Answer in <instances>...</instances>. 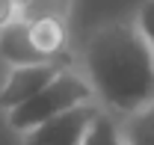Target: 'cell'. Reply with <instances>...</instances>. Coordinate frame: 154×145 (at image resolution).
I'll list each match as a JSON object with an SVG mask.
<instances>
[{"mask_svg":"<svg viewBox=\"0 0 154 145\" xmlns=\"http://www.w3.org/2000/svg\"><path fill=\"white\" fill-rule=\"evenodd\" d=\"M119 130H122V142L125 145H154V101L148 107L125 116Z\"/></svg>","mask_w":154,"mask_h":145,"instance_id":"cell-7","label":"cell"},{"mask_svg":"<svg viewBox=\"0 0 154 145\" xmlns=\"http://www.w3.org/2000/svg\"><path fill=\"white\" fill-rule=\"evenodd\" d=\"M27 30H30V42L45 59H62L65 54V45H68V24L65 18H36L27 21Z\"/></svg>","mask_w":154,"mask_h":145,"instance_id":"cell-6","label":"cell"},{"mask_svg":"<svg viewBox=\"0 0 154 145\" xmlns=\"http://www.w3.org/2000/svg\"><path fill=\"white\" fill-rule=\"evenodd\" d=\"M80 145H125V142H122V130L113 122V116L107 110H101V116L95 119V125L89 127L86 139Z\"/></svg>","mask_w":154,"mask_h":145,"instance_id":"cell-9","label":"cell"},{"mask_svg":"<svg viewBox=\"0 0 154 145\" xmlns=\"http://www.w3.org/2000/svg\"><path fill=\"white\" fill-rule=\"evenodd\" d=\"M68 65H71V59L65 62V56L48 59V62H33V65H12V71L6 74V80L0 86V110H12L24 101H30Z\"/></svg>","mask_w":154,"mask_h":145,"instance_id":"cell-4","label":"cell"},{"mask_svg":"<svg viewBox=\"0 0 154 145\" xmlns=\"http://www.w3.org/2000/svg\"><path fill=\"white\" fill-rule=\"evenodd\" d=\"M12 3L18 6V12H21V9H24V6H27V0H12Z\"/></svg>","mask_w":154,"mask_h":145,"instance_id":"cell-12","label":"cell"},{"mask_svg":"<svg viewBox=\"0 0 154 145\" xmlns=\"http://www.w3.org/2000/svg\"><path fill=\"white\" fill-rule=\"evenodd\" d=\"M98 116H101V104L83 101V104L42 122L33 130L21 133V145H80Z\"/></svg>","mask_w":154,"mask_h":145,"instance_id":"cell-3","label":"cell"},{"mask_svg":"<svg viewBox=\"0 0 154 145\" xmlns=\"http://www.w3.org/2000/svg\"><path fill=\"white\" fill-rule=\"evenodd\" d=\"M83 101H95L89 80H86L83 74L65 68V71H59L42 92H36L30 101L6 110V122H9V127H12L15 133H27V130L38 127L42 122H48V119H54V116L77 107V104H83Z\"/></svg>","mask_w":154,"mask_h":145,"instance_id":"cell-2","label":"cell"},{"mask_svg":"<svg viewBox=\"0 0 154 145\" xmlns=\"http://www.w3.org/2000/svg\"><path fill=\"white\" fill-rule=\"evenodd\" d=\"M83 77L101 110L131 116L154 101V51L136 24H104L86 42Z\"/></svg>","mask_w":154,"mask_h":145,"instance_id":"cell-1","label":"cell"},{"mask_svg":"<svg viewBox=\"0 0 154 145\" xmlns=\"http://www.w3.org/2000/svg\"><path fill=\"white\" fill-rule=\"evenodd\" d=\"M0 56L9 65H33V62H48L45 56L38 54L30 42V30L27 21L15 18L12 24H6L0 30Z\"/></svg>","mask_w":154,"mask_h":145,"instance_id":"cell-5","label":"cell"},{"mask_svg":"<svg viewBox=\"0 0 154 145\" xmlns=\"http://www.w3.org/2000/svg\"><path fill=\"white\" fill-rule=\"evenodd\" d=\"M15 18H18V6H15L12 0H0V30H3L6 24H12Z\"/></svg>","mask_w":154,"mask_h":145,"instance_id":"cell-11","label":"cell"},{"mask_svg":"<svg viewBox=\"0 0 154 145\" xmlns=\"http://www.w3.org/2000/svg\"><path fill=\"white\" fill-rule=\"evenodd\" d=\"M71 12V0H27V6L18 12L21 21H36V18H65Z\"/></svg>","mask_w":154,"mask_h":145,"instance_id":"cell-8","label":"cell"},{"mask_svg":"<svg viewBox=\"0 0 154 145\" xmlns=\"http://www.w3.org/2000/svg\"><path fill=\"white\" fill-rule=\"evenodd\" d=\"M134 24H136V30H139V36L145 39L151 45V51H154V0H142L139 3Z\"/></svg>","mask_w":154,"mask_h":145,"instance_id":"cell-10","label":"cell"}]
</instances>
